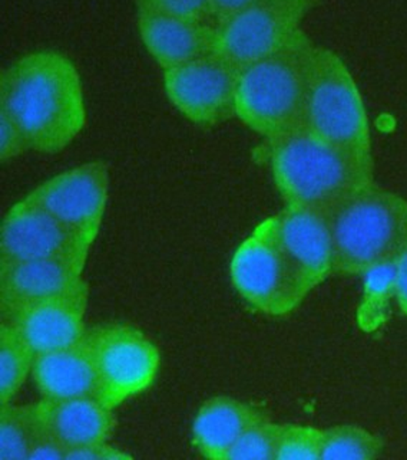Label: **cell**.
<instances>
[{"instance_id": "1", "label": "cell", "mask_w": 407, "mask_h": 460, "mask_svg": "<svg viewBox=\"0 0 407 460\" xmlns=\"http://www.w3.org/2000/svg\"><path fill=\"white\" fill-rule=\"evenodd\" d=\"M0 107L13 117L29 150L56 155L86 124L82 81L74 62L40 50L19 58L0 76Z\"/></svg>"}, {"instance_id": "2", "label": "cell", "mask_w": 407, "mask_h": 460, "mask_svg": "<svg viewBox=\"0 0 407 460\" xmlns=\"http://www.w3.org/2000/svg\"><path fill=\"white\" fill-rule=\"evenodd\" d=\"M273 179L286 206L327 212L349 194L373 183V158L356 155L293 129L268 138Z\"/></svg>"}, {"instance_id": "3", "label": "cell", "mask_w": 407, "mask_h": 460, "mask_svg": "<svg viewBox=\"0 0 407 460\" xmlns=\"http://www.w3.org/2000/svg\"><path fill=\"white\" fill-rule=\"evenodd\" d=\"M333 273L366 275L396 261L407 243V201L368 184L327 212Z\"/></svg>"}, {"instance_id": "4", "label": "cell", "mask_w": 407, "mask_h": 460, "mask_svg": "<svg viewBox=\"0 0 407 460\" xmlns=\"http://www.w3.org/2000/svg\"><path fill=\"white\" fill-rule=\"evenodd\" d=\"M315 48L300 31L274 54L241 69L236 117L267 140L300 128Z\"/></svg>"}, {"instance_id": "5", "label": "cell", "mask_w": 407, "mask_h": 460, "mask_svg": "<svg viewBox=\"0 0 407 460\" xmlns=\"http://www.w3.org/2000/svg\"><path fill=\"white\" fill-rule=\"evenodd\" d=\"M303 128L336 147L372 157L368 114L342 58L316 47L304 102Z\"/></svg>"}, {"instance_id": "6", "label": "cell", "mask_w": 407, "mask_h": 460, "mask_svg": "<svg viewBox=\"0 0 407 460\" xmlns=\"http://www.w3.org/2000/svg\"><path fill=\"white\" fill-rule=\"evenodd\" d=\"M229 275L237 292L253 308L272 316L293 313L313 291L282 251L274 216L261 222L239 244Z\"/></svg>"}, {"instance_id": "7", "label": "cell", "mask_w": 407, "mask_h": 460, "mask_svg": "<svg viewBox=\"0 0 407 460\" xmlns=\"http://www.w3.org/2000/svg\"><path fill=\"white\" fill-rule=\"evenodd\" d=\"M82 342L97 376V399L109 409L145 392L157 378V345L133 325L100 323L85 330Z\"/></svg>"}, {"instance_id": "8", "label": "cell", "mask_w": 407, "mask_h": 460, "mask_svg": "<svg viewBox=\"0 0 407 460\" xmlns=\"http://www.w3.org/2000/svg\"><path fill=\"white\" fill-rule=\"evenodd\" d=\"M306 6V0H255L214 26L212 49L241 71L300 32Z\"/></svg>"}, {"instance_id": "9", "label": "cell", "mask_w": 407, "mask_h": 460, "mask_svg": "<svg viewBox=\"0 0 407 460\" xmlns=\"http://www.w3.org/2000/svg\"><path fill=\"white\" fill-rule=\"evenodd\" d=\"M92 244L25 198L12 206L2 220L0 265L26 261H66L85 266Z\"/></svg>"}, {"instance_id": "10", "label": "cell", "mask_w": 407, "mask_h": 460, "mask_svg": "<svg viewBox=\"0 0 407 460\" xmlns=\"http://www.w3.org/2000/svg\"><path fill=\"white\" fill-rule=\"evenodd\" d=\"M238 69L211 49L207 54L164 72V90L171 104L190 121L212 126L236 115Z\"/></svg>"}, {"instance_id": "11", "label": "cell", "mask_w": 407, "mask_h": 460, "mask_svg": "<svg viewBox=\"0 0 407 460\" xmlns=\"http://www.w3.org/2000/svg\"><path fill=\"white\" fill-rule=\"evenodd\" d=\"M108 193L109 169L95 160L50 177L26 199L93 243L104 220Z\"/></svg>"}, {"instance_id": "12", "label": "cell", "mask_w": 407, "mask_h": 460, "mask_svg": "<svg viewBox=\"0 0 407 460\" xmlns=\"http://www.w3.org/2000/svg\"><path fill=\"white\" fill-rule=\"evenodd\" d=\"M280 244L304 279L315 289L333 273V244L325 210L286 206L274 216Z\"/></svg>"}, {"instance_id": "13", "label": "cell", "mask_w": 407, "mask_h": 460, "mask_svg": "<svg viewBox=\"0 0 407 460\" xmlns=\"http://www.w3.org/2000/svg\"><path fill=\"white\" fill-rule=\"evenodd\" d=\"M90 288L36 302L4 318L21 331L35 354L74 345L82 338Z\"/></svg>"}, {"instance_id": "14", "label": "cell", "mask_w": 407, "mask_h": 460, "mask_svg": "<svg viewBox=\"0 0 407 460\" xmlns=\"http://www.w3.org/2000/svg\"><path fill=\"white\" fill-rule=\"evenodd\" d=\"M85 266L66 261H26L0 265V308L4 318L36 302L88 287Z\"/></svg>"}, {"instance_id": "15", "label": "cell", "mask_w": 407, "mask_h": 460, "mask_svg": "<svg viewBox=\"0 0 407 460\" xmlns=\"http://www.w3.org/2000/svg\"><path fill=\"white\" fill-rule=\"evenodd\" d=\"M141 40L160 66L176 68L214 48V28L207 22L190 21L140 4Z\"/></svg>"}, {"instance_id": "16", "label": "cell", "mask_w": 407, "mask_h": 460, "mask_svg": "<svg viewBox=\"0 0 407 460\" xmlns=\"http://www.w3.org/2000/svg\"><path fill=\"white\" fill-rule=\"evenodd\" d=\"M36 410L43 426L68 450L107 443L114 435L112 409L97 397L42 399Z\"/></svg>"}, {"instance_id": "17", "label": "cell", "mask_w": 407, "mask_h": 460, "mask_svg": "<svg viewBox=\"0 0 407 460\" xmlns=\"http://www.w3.org/2000/svg\"><path fill=\"white\" fill-rule=\"evenodd\" d=\"M30 374L43 399L97 397V376L82 338L65 349L36 354Z\"/></svg>"}, {"instance_id": "18", "label": "cell", "mask_w": 407, "mask_h": 460, "mask_svg": "<svg viewBox=\"0 0 407 460\" xmlns=\"http://www.w3.org/2000/svg\"><path fill=\"white\" fill-rule=\"evenodd\" d=\"M265 419L247 402L218 395L204 402L193 423V443L204 457L229 460L247 429Z\"/></svg>"}, {"instance_id": "19", "label": "cell", "mask_w": 407, "mask_h": 460, "mask_svg": "<svg viewBox=\"0 0 407 460\" xmlns=\"http://www.w3.org/2000/svg\"><path fill=\"white\" fill-rule=\"evenodd\" d=\"M35 351L9 321L0 325V402L9 404L32 373Z\"/></svg>"}, {"instance_id": "20", "label": "cell", "mask_w": 407, "mask_h": 460, "mask_svg": "<svg viewBox=\"0 0 407 460\" xmlns=\"http://www.w3.org/2000/svg\"><path fill=\"white\" fill-rule=\"evenodd\" d=\"M39 429L36 402L28 406L4 404L0 410V459L28 460Z\"/></svg>"}, {"instance_id": "21", "label": "cell", "mask_w": 407, "mask_h": 460, "mask_svg": "<svg viewBox=\"0 0 407 460\" xmlns=\"http://www.w3.org/2000/svg\"><path fill=\"white\" fill-rule=\"evenodd\" d=\"M383 440L354 424L323 430L322 460H372L383 452Z\"/></svg>"}, {"instance_id": "22", "label": "cell", "mask_w": 407, "mask_h": 460, "mask_svg": "<svg viewBox=\"0 0 407 460\" xmlns=\"http://www.w3.org/2000/svg\"><path fill=\"white\" fill-rule=\"evenodd\" d=\"M281 424L273 423L267 417L244 431L234 445L229 460H275Z\"/></svg>"}, {"instance_id": "23", "label": "cell", "mask_w": 407, "mask_h": 460, "mask_svg": "<svg viewBox=\"0 0 407 460\" xmlns=\"http://www.w3.org/2000/svg\"><path fill=\"white\" fill-rule=\"evenodd\" d=\"M322 429L281 424L275 460H322Z\"/></svg>"}, {"instance_id": "24", "label": "cell", "mask_w": 407, "mask_h": 460, "mask_svg": "<svg viewBox=\"0 0 407 460\" xmlns=\"http://www.w3.org/2000/svg\"><path fill=\"white\" fill-rule=\"evenodd\" d=\"M29 150L28 141L18 124L4 108L0 107V160L9 162Z\"/></svg>"}, {"instance_id": "25", "label": "cell", "mask_w": 407, "mask_h": 460, "mask_svg": "<svg viewBox=\"0 0 407 460\" xmlns=\"http://www.w3.org/2000/svg\"><path fill=\"white\" fill-rule=\"evenodd\" d=\"M140 4L179 18L210 23V0H140Z\"/></svg>"}, {"instance_id": "26", "label": "cell", "mask_w": 407, "mask_h": 460, "mask_svg": "<svg viewBox=\"0 0 407 460\" xmlns=\"http://www.w3.org/2000/svg\"><path fill=\"white\" fill-rule=\"evenodd\" d=\"M68 449L40 421L28 460H66Z\"/></svg>"}, {"instance_id": "27", "label": "cell", "mask_w": 407, "mask_h": 460, "mask_svg": "<svg viewBox=\"0 0 407 460\" xmlns=\"http://www.w3.org/2000/svg\"><path fill=\"white\" fill-rule=\"evenodd\" d=\"M131 457H133L131 453L109 445V442L82 446V447L69 449L66 453V460H121L131 459Z\"/></svg>"}, {"instance_id": "28", "label": "cell", "mask_w": 407, "mask_h": 460, "mask_svg": "<svg viewBox=\"0 0 407 460\" xmlns=\"http://www.w3.org/2000/svg\"><path fill=\"white\" fill-rule=\"evenodd\" d=\"M255 0H210V23L212 28Z\"/></svg>"}, {"instance_id": "29", "label": "cell", "mask_w": 407, "mask_h": 460, "mask_svg": "<svg viewBox=\"0 0 407 460\" xmlns=\"http://www.w3.org/2000/svg\"><path fill=\"white\" fill-rule=\"evenodd\" d=\"M394 296L407 316V243L394 261Z\"/></svg>"}]
</instances>
